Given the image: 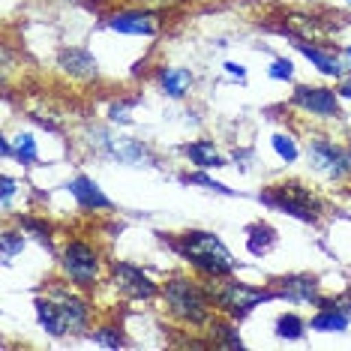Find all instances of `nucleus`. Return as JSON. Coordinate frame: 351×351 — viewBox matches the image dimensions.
Instances as JSON below:
<instances>
[{
	"label": "nucleus",
	"instance_id": "obj_1",
	"mask_svg": "<svg viewBox=\"0 0 351 351\" xmlns=\"http://www.w3.org/2000/svg\"><path fill=\"white\" fill-rule=\"evenodd\" d=\"M171 246L186 261H193L195 267H202L204 274L226 276L237 267V261L231 258L226 243H222L217 234H210V231H186V234H180L178 241H171Z\"/></svg>",
	"mask_w": 351,
	"mask_h": 351
},
{
	"label": "nucleus",
	"instance_id": "obj_2",
	"mask_svg": "<svg viewBox=\"0 0 351 351\" xmlns=\"http://www.w3.org/2000/svg\"><path fill=\"white\" fill-rule=\"evenodd\" d=\"M261 202L274 210H282V213H291L298 219H306L313 222L318 217V202L309 195V189H303L300 183H279V186L261 193Z\"/></svg>",
	"mask_w": 351,
	"mask_h": 351
},
{
	"label": "nucleus",
	"instance_id": "obj_3",
	"mask_svg": "<svg viewBox=\"0 0 351 351\" xmlns=\"http://www.w3.org/2000/svg\"><path fill=\"white\" fill-rule=\"evenodd\" d=\"M165 300H169L171 313L180 315L183 322L189 324H202L207 322V298L198 285L186 282V279H174V282L165 285Z\"/></svg>",
	"mask_w": 351,
	"mask_h": 351
},
{
	"label": "nucleus",
	"instance_id": "obj_4",
	"mask_svg": "<svg viewBox=\"0 0 351 351\" xmlns=\"http://www.w3.org/2000/svg\"><path fill=\"white\" fill-rule=\"evenodd\" d=\"M213 298L226 313L231 315H246L252 306H258V303H265L274 298V291H258V289H246V285H237V282H222L217 285V291H213Z\"/></svg>",
	"mask_w": 351,
	"mask_h": 351
},
{
	"label": "nucleus",
	"instance_id": "obj_5",
	"mask_svg": "<svg viewBox=\"0 0 351 351\" xmlns=\"http://www.w3.org/2000/svg\"><path fill=\"white\" fill-rule=\"evenodd\" d=\"M63 267H66V274L75 279L78 285H90L93 279H97V252L90 250L87 243H69L66 252H63Z\"/></svg>",
	"mask_w": 351,
	"mask_h": 351
},
{
	"label": "nucleus",
	"instance_id": "obj_6",
	"mask_svg": "<svg viewBox=\"0 0 351 351\" xmlns=\"http://www.w3.org/2000/svg\"><path fill=\"white\" fill-rule=\"evenodd\" d=\"M114 285L126 298H135V300H147L156 294V285L150 282V276H145L132 265H114Z\"/></svg>",
	"mask_w": 351,
	"mask_h": 351
},
{
	"label": "nucleus",
	"instance_id": "obj_7",
	"mask_svg": "<svg viewBox=\"0 0 351 351\" xmlns=\"http://www.w3.org/2000/svg\"><path fill=\"white\" fill-rule=\"evenodd\" d=\"M309 154H313L315 169L324 171V174H330V178H342V174L351 169V159L342 154L339 147H333L330 141H313Z\"/></svg>",
	"mask_w": 351,
	"mask_h": 351
},
{
	"label": "nucleus",
	"instance_id": "obj_8",
	"mask_svg": "<svg viewBox=\"0 0 351 351\" xmlns=\"http://www.w3.org/2000/svg\"><path fill=\"white\" fill-rule=\"evenodd\" d=\"M294 102H298L300 108H309L313 114H322V117L339 114L337 97H333V90H324V87H298V90H294Z\"/></svg>",
	"mask_w": 351,
	"mask_h": 351
},
{
	"label": "nucleus",
	"instance_id": "obj_9",
	"mask_svg": "<svg viewBox=\"0 0 351 351\" xmlns=\"http://www.w3.org/2000/svg\"><path fill=\"white\" fill-rule=\"evenodd\" d=\"M97 141H99V147L106 150V154L117 156L121 162H141V159H147V162H150L147 147L138 145V141H132V138H126V135H106V132H99Z\"/></svg>",
	"mask_w": 351,
	"mask_h": 351
},
{
	"label": "nucleus",
	"instance_id": "obj_10",
	"mask_svg": "<svg viewBox=\"0 0 351 351\" xmlns=\"http://www.w3.org/2000/svg\"><path fill=\"white\" fill-rule=\"evenodd\" d=\"M111 30L117 34H138V36H150L156 34V19L147 12H123V15H114L108 21Z\"/></svg>",
	"mask_w": 351,
	"mask_h": 351
},
{
	"label": "nucleus",
	"instance_id": "obj_11",
	"mask_svg": "<svg viewBox=\"0 0 351 351\" xmlns=\"http://www.w3.org/2000/svg\"><path fill=\"white\" fill-rule=\"evenodd\" d=\"M60 66L66 69L69 75H75V78H93L99 73L97 58H93L90 51H84V49H66L60 54Z\"/></svg>",
	"mask_w": 351,
	"mask_h": 351
},
{
	"label": "nucleus",
	"instance_id": "obj_12",
	"mask_svg": "<svg viewBox=\"0 0 351 351\" xmlns=\"http://www.w3.org/2000/svg\"><path fill=\"white\" fill-rule=\"evenodd\" d=\"M279 294L289 300H298V303H309V300H318V285L313 276H289V279H279Z\"/></svg>",
	"mask_w": 351,
	"mask_h": 351
},
{
	"label": "nucleus",
	"instance_id": "obj_13",
	"mask_svg": "<svg viewBox=\"0 0 351 351\" xmlns=\"http://www.w3.org/2000/svg\"><path fill=\"white\" fill-rule=\"evenodd\" d=\"M69 193L75 195V202L82 207H111V202L102 195V189L90 178H75L69 183Z\"/></svg>",
	"mask_w": 351,
	"mask_h": 351
},
{
	"label": "nucleus",
	"instance_id": "obj_14",
	"mask_svg": "<svg viewBox=\"0 0 351 351\" xmlns=\"http://www.w3.org/2000/svg\"><path fill=\"white\" fill-rule=\"evenodd\" d=\"M58 313H60L63 330H82V327L87 324V306H84V300H78V298L60 300Z\"/></svg>",
	"mask_w": 351,
	"mask_h": 351
},
{
	"label": "nucleus",
	"instance_id": "obj_15",
	"mask_svg": "<svg viewBox=\"0 0 351 351\" xmlns=\"http://www.w3.org/2000/svg\"><path fill=\"white\" fill-rule=\"evenodd\" d=\"M186 156L193 159L195 165H202V169H217V165H226L222 162V156L213 150L210 141H195V145H186Z\"/></svg>",
	"mask_w": 351,
	"mask_h": 351
},
{
	"label": "nucleus",
	"instance_id": "obj_16",
	"mask_svg": "<svg viewBox=\"0 0 351 351\" xmlns=\"http://www.w3.org/2000/svg\"><path fill=\"white\" fill-rule=\"evenodd\" d=\"M36 315H39V324L51 333V337H60L63 330V322H60V313H58V303L51 300H36Z\"/></svg>",
	"mask_w": 351,
	"mask_h": 351
},
{
	"label": "nucleus",
	"instance_id": "obj_17",
	"mask_svg": "<svg viewBox=\"0 0 351 351\" xmlns=\"http://www.w3.org/2000/svg\"><path fill=\"white\" fill-rule=\"evenodd\" d=\"M159 82H162V90L169 93V97H183L186 87L193 84V75H189L186 69H165V73L159 75Z\"/></svg>",
	"mask_w": 351,
	"mask_h": 351
},
{
	"label": "nucleus",
	"instance_id": "obj_18",
	"mask_svg": "<svg viewBox=\"0 0 351 351\" xmlns=\"http://www.w3.org/2000/svg\"><path fill=\"white\" fill-rule=\"evenodd\" d=\"M313 330H337V333H342L348 327V318H346V313L342 309H324V313H318L315 318H313Z\"/></svg>",
	"mask_w": 351,
	"mask_h": 351
},
{
	"label": "nucleus",
	"instance_id": "obj_19",
	"mask_svg": "<svg viewBox=\"0 0 351 351\" xmlns=\"http://www.w3.org/2000/svg\"><path fill=\"white\" fill-rule=\"evenodd\" d=\"M298 49L306 54V58L313 60L324 75H339V69H342V66H339V60H337V58H330V54H324V51H318V49H309L306 43H298Z\"/></svg>",
	"mask_w": 351,
	"mask_h": 351
},
{
	"label": "nucleus",
	"instance_id": "obj_20",
	"mask_svg": "<svg viewBox=\"0 0 351 351\" xmlns=\"http://www.w3.org/2000/svg\"><path fill=\"white\" fill-rule=\"evenodd\" d=\"M274 241H276V234L270 226H252L250 228V252H255V255L267 252L270 246H274Z\"/></svg>",
	"mask_w": 351,
	"mask_h": 351
},
{
	"label": "nucleus",
	"instance_id": "obj_21",
	"mask_svg": "<svg viewBox=\"0 0 351 351\" xmlns=\"http://www.w3.org/2000/svg\"><path fill=\"white\" fill-rule=\"evenodd\" d=\"M15 156H19V162H34L36 159V141H34V135H19L15 138Z\"/></svg>",
	"mask_w": 351,
	"mask_h": 351
},
{
	"label": "nucleus",
	"instance_id": "obj_22",
	"mask_svg": "<svg viewBox=\"0 0 351 351\" xmlns=\"http://www.w3.org/2000/svg\"><path fill=\"white\" fill-rule=\"evenodd\" d=\"M276 327H279V337H289V339H298L303 333V322L298 315H282L276 322Z\"/></svg>",
	"mask_w": 351,
	"mask_h": 351
},
{
	"label": "nucleus",
	"instance_id": "obj_23",
	"mask_svg": "<svg viewBox=\"0 0 351 351\" xmlns=\"http://www.w3.org/2000/svg\"><path fill=\"white\" fill-rule=\"evenodd\" d=\"M274 150L285 159V162H294V159H298V147H294V141L289 135H274Z\"/></svg>",
	"mask_w": 351,
	"mask_h": 351
},
{
	"label": "nucleus",
	"instance_id": "obj_24",
	"mask_svg": "<svg viewBox=\"0 0 351 351\" xmlns=\"http://www.w3.org/2000/svg\"><path fill=\"white\" fill-rule=\"evenodd\" d=\"M21 246H25L21 234H15V231H3V258L6 261H10L15 252H21Z\"/></svg>",
	"mask_w": 351,
	"mask_h": 351
},
{
	"label": "nucleus",
	"instance_id": "obj_25",
	"mask_svg": "<svg viewBox=\"0 0 351 351\" xmlns=\"http://www.w3.org/2000/svg\"><path fill=\"white\" fill-rule=\"evenodd\" d=\"M291 73H294V66H291V60H285V58H276L274 66H270V78H279V82L291 78Z\"/></svg>",
	"mask_w": 351,
	"mask_h": 351
},
{
	"label": "nucleus",
	"instance_id": "obj_26",
	"mask_svg": "<svg viewBox=\"0 0 351 351\" xmlns=\"http://www.w3.org/2000/svg\"><path fill=\"white\" fill-rule=\"evenodd\" d=\"M183 180H186V183H202V186H207V189H217V193H231V189L228 186H222V183H217V180H210V178H207V174H186V178H183Z\"/></svg>",
	"mask_w": 351,
	"mask_h": 351
},
{
	"label": "nucleus",
	"instance_id": "obj_27",
	"mask_svg": "<svg viewBox=\"0 0 351 351\" xmlns=\"http://www.w3.org/2000/svg\"><path fill=\"white\" fill-rule=\"evenodd\" d=\"M219 337V342L222 346H228V348H241L243 342H241V337H237L234 330H231V327H217V330H213Z\"/></svg>",
	"mask_w": 351,
	"mask_h": 351
},
{
	"label": "nucleus",
	"instance_id": "obj_28",
	"mask_svg": "<svg viewBox=\"0 0 351 351\" xmlns=\"http://www.w3.org/2000/svg\"><path fill=\"white\" fill-rule=\"evenodd\" d=\"M93 339H97L99 346H108V348H121L123 346V339L117 337L114 330H97V333H93Z\"/></svg>",
	"mask_w": 351,
	"mask_h": 351
},
{
	"label": "nucleus",
	"instance_id": "obj_29",
	"mask_svg": "<svg viewBox=\"0 0 351 351\" xmlns=\"http://www.w3.org/2000/svg\"><path fill=\"white\" fill-rule=\"evenodd\" d=\"M0 183H3V204H10V198H12V193H15V180H12V178H3Z\"/></svg>",
	"mask_w": 351,
	"mask_h": 351
},
{
	"label": "nucleus",
	"instance_id": "obj_30",
	"mask_svg": "<svg viewBox=\"0 0 351 351\" xmlns=\"http://www.w3.org/2000/svg\"><path fill=\"white\" fill-rule=\"evenodd\" d=\"M226 69H228L231 75H237V78H243V75H246V69L241 66V63H226Z\"/></svg>",
	"mask_w": 351,
	"mask_h": 351
},
{
	"label": "nucleus",
	"instance_id": "obj_31",
	"mask_svg": "<svg viewBox=\"0 0 351 351\" xmlns=\"http://www.w3.org/2000/svg\"><path fill=\"white\" fill-rule=\"evenodd\" d=\"M111 121H126V106H114V108H111Z\"/></svg>",
	"mask_w": 351,
	"mask_h": 351
},
{
	"label": "nucleus",
	"instance_id": "obj_32",
	"mask_svg": "<svg viewBox=\"0 0 351 351\" xmlns=\"http://www.w3.org/2000/svg\"><path fill=\"white\" fill-rule=\"evenodd\" d=\"M339 93H342V97H351V78H348V82L339 87Z\"/></svg>",
	"mask_w": 351,
	"mask_h": 351
},
{
	"label": "nucleus",
	"instance_id": "obj_33",
	"mask_svg": "<svg viewBox=\"0 0 351 351\" xmlns=\"http://www.w3.org/2000/svg\"><path fill=\"white\" fill-rule=\"evenodd\" d=\"M348 54H351V45H348Z\"/></svg>",
	"mask_w": 351,
	"mask_h": 351
},
{
	"label": "nucleus",
	"instance_id": "obj_34",
	"mask_svg": "<svg viewBox=\"0 0 351 351\" xmlns=\"http://www.w3.org/2000/svg\"><path fill=\"white\" fill-rule=\"evenodd\" d=\"M348 3H351V0H348Z\"/></svg>",
	"mask_w": 351,
	"mask_h": 351
}]
</instances>
